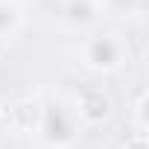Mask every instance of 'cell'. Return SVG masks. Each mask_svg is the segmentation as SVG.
<instances>
[{"mask_svg": "<svg viewBox=\"0 0 149 149\" xmlns=\"http://www.w3.org/2000/svg\"><path fill=\"white\" fill-rule=\"evenodd\" d=\"M82 114L88 117V120H100V117H105L108 114V97L102 94V91H85L82 94Z\"/></svg>", "mask_w": 149, "mask_h": 149, "instance_id": "cell-1", "label": "cell"}, {"mask_svg": "<svg viewBox=\"0 0 149 149\" xmlns=\"http://www.w3.org/2000/svg\"><path fill=\"white\" fill-rule=\"evenodd\" d=\"M9 117H12L15 126H21V129H32V126L38 123L41 114H38V105H35V102H18V105H12Z\"/></svg>", "mask_w": 149, "mask_h": 149, "instance_id": "cell-2", "label": "cell"}, {"mask_svg": "<svg viewBox=\"0 0 149 149\" xmlns=\"http://www.w3.org/2000/svg\"><path fill=\"white\" fill-rule=\"evenodd\" d=\"M44 132H47L50 140H67V137H70V126L64 123V114H61L58 108L44 117Z\"/></svg>", "mask_w": 149, "mask_h": 149, "instance_id": "cell-3", "label": "cell"}, {"mask_svg": "<svg viewBox=\"0 0 149 149\" xmlns=\"http://www.w3.org/2000/svg\"><path fill=\"white\" fill-rule=\"evenodd\" d=\"M91 61H94V64H102V67H111V64L117 61V50H114V44H111L108 38L97 41V44L91 47Z\"/></svg>", "mask_w": 149, "mask_h": 149, "instance_id": "cell-4", "label": "cell"}, {"mask_svg": "<svg viewBox=\"0 0 149 149\" xmlns=\"http://www.w3.org/2000/svg\"><path fill=\"white\" fill-rule=\"evenodd\" d=\"M129 149H146V143H143V140H134V143H132Z\"/></svg>", "mask_w": 149, "mask_h": 149, "instance_id": "cell-5", "label": "cell"}]
</instances>
